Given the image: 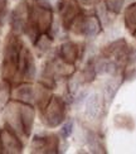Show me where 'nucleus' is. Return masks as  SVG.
I'll use <instances>...</instances> for the list:
<instances>
[]
</instances>
